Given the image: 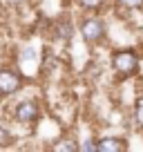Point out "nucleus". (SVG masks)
<instances>
[{"mask_svg": "<svg viewBox=\"0 0 143 152\" xmlns=\"http://www.w3.org/2000/svg\"><path fill=\"white\" fill-rule=\"evenodd\" d=\"M45 148L52 150V152H81V143H78V139H74L72 134H67V132H61L56 139H52Z\"/></svg>", "mask_w": 143, "mask_h": 152, "instance_id": "8", "label": "nucleus"}, {"mask_svg": "<svg viewBox=\"0 0 143 152\" xmlns=\"http://www.w3.org/2000/svg\"><path fill=\"white\" fill-rule=\"evenodd\" d=\"M78 143H81V152H98V145H96V137L78 139Z\"/></svg>", "mask_w": 143, "mask_h": 152, "instance_id": "12", "label": "nucleus"}, {"mask_svg": "<svg viewBox=\"0 0 143 152\" xmlns=\"http://www.w3.org/2000/svg\"><path fill=\"white\" fill-rule=\"evenodd\" d=\"M0 2H2L7 9H18V7H27V5H31L34 0H0Z\"/></svg>", "mask_w": 143, "mask_h": 152, "instance_id": "13", "label": "nucleus"}, {"mask_svg": "<svg viewBox=\"0 0 143 152\" xmlns=\"http://www.w3.org/2000/svg\"><path fill=\"white\" fill-rule=\"evenodd\" d=\"M114 9H119V11H143V0H114Z\"/></svg>", "mask_w": 143, "mask_h": 152, "instance_id": "11", "label": "nucleus"}, {"mask_svg": "<svg viewBox=\"0 0 143 152\" xmlns=\"http://www.w3.org/2000/svg\"><path fill=\"white\" fill-rule=\"evenodd\" d=\"M130 119H132V125L143 134V96H139V99L132 103V114H130Z\"/></svg>", "mask_w": 143, "mask_h": 152, "instance_id": "10", "label": "nucleus"}, {"mask_svg": "<svg viewBox=\"0 0 143 152\" xmlns=\"http://www.w3.org/2000/svg\"><path fill=\"white\" fill-rule=\"evenodd\" d=\"M43 112H45V105H43V96L36 94V96H20L11 103L9 107V119L14 128H25L27 132H34L36 125L40 123L43 119Z\"/></svg>", "mask_w": 143, "mask_h": 152, "instance_id": "2", "label": "nucleus"}, {"mask_svg": "<svg viewBox=\"0 0 143 152\" xmlns=\"http://www.w3.org/2000/svg\"><path fill=\"white\" fill-rule=\"evenodd\" d=\"M76 31L87 47H105L110 38V25L105 20V14H78Z\"/></svg>", "mask_w": 143, "mask_h": 152, "instance_id": "3", "label": "nucleus"}, {"mask_svg": "<svg viewBox=\"0 0 143 152\" xmlns=\"http://www.w3.org/2000/svg\"><path fill=\"white\" fill-rule=\"evenodd\" d=\"M29 81L14 63H0V103L25 94Z\"/></svg>", "mask_w": 143, "mask_h": 152, "instance_id": "4", "label": "nucleus"}, {"mask_svg": "<svg viewBox=\"0 0 143 152\" xmlns=\"http://www.w3.org/2000/svg\"><path fill=\"white\" fill-rule=\"evenodd\" d=\"M16 141H18V137L14 134L11 125H7L5 121L0 119V150H9V148H14Z\"/></svg>", "mask_w": 143, "mask_h": 152, "instance_id": "9", "label": "nucleus"}, {"mask_svg": "<svg viewBox=\"0 0 143 152\" xmlns=\"http://www.w3.org/2000/svg\"><path fill=\"white\" fill-rule=\"evenodd\" d=\"M81 14H107L114 9V0H72Z\"/></svg>", "mask_w": 143, "mask_h": 152, "instance_id": "7", "label": "nucleus"}, {"mask_svg": "<svg viewBox=\"0 0 143 152\" xmlns=\"http://www.w3.org/2000/svg\"><path fill=\"white\" fill-rule=\"evenodd\" d=\"M52 31H54V38H58L63 45H69V43H72V38L78 36V31H76V23H74L72 18H67V16H61V18L54 23Z\"/></svg>", "mask_w": 143, "mask_h": 152, "instance_id": "6", "label": "nucleus"}, {"mask_svg": "<svg viewBox=\"0 0 143 152\" xmlns=\"http://www.w3.org/2000/svg\"><path fill=\"white\" fill-rule=\"evenodd\" d=\"M65 2H67V0H65Z\"/></svg>", "mask_w": 143, "mask_h": 152, "instance_id": "14", "label": "nucleus"}, {"mask_svg": "<svg viewBox=\"0 0 143 152\" xmlns=\"http://www.w3.org/2000/svg\"><path fill=\"white\" fill-rule=\"evenodd\" d=\"M96 145L98 152H128L130 143L123 134H101L96 137Z\"/></svg>", "mask_w": 143, "mask_h": 152, "instance_id": "5", "label": "nucleus"}, {"mask_svg": "<svg viewBox=\"0 0 143 152\" xmlns=\"http://www.w3.org/2000/svg\"><path fill=\"white\" fill-rule=\"evenodd\" d=\"M141 61L143 52L134 45L125 47H112L107 52V67L114 74L116 81H128V78H139L141 74Z\"/></svg>", "mask_w": 143, "mask_h": 152, "instance_id": "1", "label": "nucleus"}]
</instances>
